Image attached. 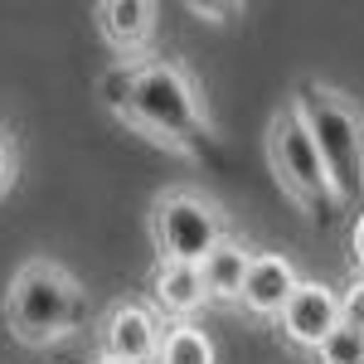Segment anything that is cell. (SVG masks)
<instances>
[{
  "instance_id": "obj_17",
  "label": "cell",
  "mask_w": 364,
  "mask_h": 364,
  "mask_svg": "<svg viewBox=\"0 0 364 364\" xmlns=\"http://www.w3.org/2000/svg\"><path fill=\"white\" fill-rule=\"evenodd\" d=\"M228 10H238V5H204V0H190V15H199V20H209V25H224L219 15H228Z\"/></svg>"
},
{
  "instance_id": "obj_11",
  "label": "cell",
  "mask_w": 364,
  "mask_h": 364,
  "mask_svg": "<svg viewBox=\"0 0 364 364\" xmlns=\"http://www.w3.org/2000/svg\"><path fill=\"white\" fill-rule=\"evenodd\" d=\"M248 257L252 248L243 238H219L214 248L199 257V282H204V291H209V306L214 301H224V306H238V287H243V272H248Z\"/></svg>"
},
{
  "instance_id": "obj_5",
  "label": "cell",
  "mask_w": 364,
  "mask_h": 364,
  "mask_svg": "<svg viewBox=\"0 0 364 364\" xmlns=\"http://www.w3.org/2000/svg\"><path fill=\"white\" fill-rule=\"evenodd\" d=\"M146 228H151L156 262H190V267H199V257L219 238H228V214L214 195L190 190V185H170V190H161L151 199Z\"/></svg>"
},
{
  "instance_id": "obj_1",
  "label": "cell",
  "mask_w": 364,
  "mask_h": 364,
  "mask_svg": "<svg viewBox=\"0 0 364 364\" xmlns=\"http://www.w3.org/2000/svg\"><path fill=\"white\" fill-rule=\"evenodd\" d=\"M117 122H127L132 132L151 141V146H166L175 156H195V136H219L209 102L195 87V78L170 63V58H151V63H132V87H127V102L117 107Z\"/></svg>"
},
{
  "instance_id": "obj_8",
  "label": "cell",
  "mask_w": 364,
  "mask_h": 364,
  "mask_svg": "<svg viewBox=\"0 0 364 364\" xmlns=\"http://www.w3.org/2000/svg\"><path fill=\"white\" fill-rule=\"evenodd\" d=\"M97 34L117 58H141L151 54L156 29H161V5L156 0H102L97 10Z\"/></svg>"
},
{
  "instance_id": "obj_4",
  "label": "cell",
  "mask_w": 364,
  "mask_h": 364,
  "mask_svg": "<svg viewBox=\"0 0 364 364\" xmlns=\"http://www.w3.org/2000/svg\"><path fill=\"white\" fill-rule=\"evenodd\" d=\"M262 151H267V170H272V180H277V190L306 219L321 214V204H350V199L340 195V185L331 180V170L321 161V151H316V141H311L306 122L296 112V102H287L277 112L267 117V132H262Z\"/></svg>"
},
{
  "instance_id": "obj_16",
  "label": "cell",
  "mask_w": 364,
  "mask_h": 364,
  "mask_svg": "<svg viewBox=\"0 0 364 364\" xmlns=\"http://www.w3.org/2000/svg\"><path fill=\"white\" fill-rule=\"evenodd\" d=\"M350 267H355V277H364V214H355V224H350Z\"/></svg>"
},
{
  "instance_id": "obj_18",
  "label": "cell",
  "mask_w": 364,
  "mask_h": 364,
  "mask_svg": "<svg viewBox=\"0 0 364 364\" xmlns=\"http://www.w3.org/2000/svg\"><path fill=\"white\" fill-rule=\"evenodd\" d=\"M92 364H107V360H92Z\"/></svg>"
},
{
  "instance_id": "obj_13",
  "label": "cell",
  "mask_w": 364,
  "mask_h": 364,
  "mask_svg": "<svg viewBox=\"0 0 364 364\" xmlns=\"http://www.w3.org/2000/svg\"><path fill=\"white\" fill-rule=\"evenodd\" d=\"M316 364H364V331H350V326H336L331 336L311 350Z\"/></svg>"
},
{
  "instance_id": "obj_7",
  "label": "cell",
  "mask_w": 364,
  "mask_h": 364,
  "mask_svg": "<svg viewBox=\"0 0 364 364\" xmlns=\"http://www.w3.org/2000/svg\"><path fill=\"white\" fill-rule=\"evenodd\" d=\"M336 326H340V296L321 277H301L296 291L287 296V306L277 311V331L296 350H316Z\"/></svg>"
},
{
  "instance_id": "obj_14",
  "label": "cell",
  "mask_w": 364,
  "mask_h": 364,
  "mask_svg": "<svg viewBox=\"0 0 364 364\" xmlns=\"http://www.w3.org/2000/svg\"><path fill=\"white\" fill-rule=\"evenodd\" d=\"M15 180H20V146L10 127H0V199L15 190Z\"/></svg>"
},
{
  "instance_id": "obj_2",
  "label": "cell",
  "mask_w": 364,
  "mask_h": 364,
  "mask_svg": "<svg viewBox=\"0 0 364 364\" xmlns=\"http://www.w3.org/2000/svg\"><path fill=\"white\" fill-rule=\"evenodd\" d=\"M78 321H83V282L63 262L29 257L10 277V287H5V326L20 345H29V350L58 345V340H68L78 331Z\"/></svg>"
},
{
  "instance_id": "obj_9",
  "label": "cell",
  "mask_w": 364,
  "mask_h": 364,
  "mask_svg": "<svg viewBox=\"0 0 364 364\" xmlns=\"http://www.w3.org/2000/svg\"><path fill=\"white\" fill-rule=\"evenodd\" d=\"M296 262L287 252H257L252 248L248 272H243V287H238V306L257 316V321H277V311L287 306V296L296 291Z\"/></svg>"
},
{
  "instance_id": "obj_12",
  "label": "cell",
  "mask_w": 364,
  "mask_h": 364,
  "mask_svg": "<svg viewBox=\"0 0 364 364\" xmlns=\"http://www.w3.org/2000/svg\"><path fill=\"white\" fill-rule=\"evenodd\" d=\"M156 364H219V345L199 321H161Z\"/></svg>"
},
{
  "instance_id": "obj_15",
  "label": "cell",
  "mask_w": 364,
  "mask_h": 364,
  "mask_svg": "<svg viewBox=\"0 0 364 364\" xmlns=\"http://www.w3.org/2000/svg\"><path fill=\"white\" fill-rule=\"evenodd\" d=\"M340 296V326H350V331H364V277H355Z\"/></svg>"
},
{
  "instance_id": "obj_3",
  "label": "cell",
  "mask_w": 364,
  "mask_h": 364,
  "mask_svg": "<svg viewBox=\"0 0 364 364\" xmlns=\"http://www.w3.org/2000/svg\"><path fill=\"white\" fill-rule=\"evenodd\" d=\"M291 102H296V112L306 122V132L316 141L326 170H331V180L340 185V195L350 199L355 190H364V107H360V97L336 83H306Z\"/></svg>"
},
{
  "instance_id": "obj_6",
  "label": "cell",
  "mask_w": 364,
  "mask_h": 364,
  "mask_svg": "<svg viewBox=\"0 0 364 364\" xmlns=\"http://www.w3.org/2000/svg\"><path fill=\"white\" fill-rule=\"evenodd\" d=\"M161 345V316L146 301H112L97 321V355L107 364H156Z\"/></svg>"
},
{
  "instance_id": "obj_10",
  "label": "cell",
  "mask_w": 364,
  "mask_h": 364,
  "mask_svg": "<svg viewBox=\"0 0 364 364\" xmlns=\"http://www.w3.org/2000/svg\"><path fill=\"white\" fill-rule=\"evenodd\" d=\"M146 291H151L146 306L156 311L161 321H199V311L209 306V291L199 282V267H190V262H156Z\"/></svg>"
}]
</instances>
